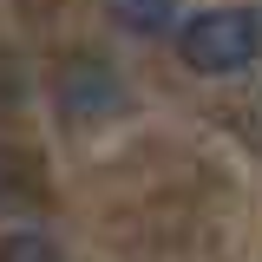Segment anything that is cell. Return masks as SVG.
<instances>
[{
    "label": "cell",
    "mask_w": 262,
    "mask_h": 262,
    "mask_svg": "<svg viewBox=\"0 0 262 262\" xmlns=\"http://www.w3.org/2000/svg\"><path fill=\"white\" fill-rule=\"evenodd\" d=\"M177 53L203 79H236L262 59V13L256 7H203L177 27Z\"/></svg>",
    "instance_id": "1"
},
{
    "label": "cell",
    "mask_w": 262,
    "mask_h": 262,
    "mask_svg": "<svg viewBox=\"0 0 262 262\" xmlns=\"http://www.w3.org/2000/svg\"><path fill=\"white\" fill-rule=\"evenodd\" d=\"M184 0H105V13L131 33V39H164V33L184 27V13H177Z\"/></svg>",
    "instance_id": "3"
},
{
    "label": "cell",
    "mask_w": 262,
    "mask_h": 262,
    "mask_svg": "<svg viewBox=\"0 0 262 262\" xmlns=\"http://www.w3.org/2000/svg\"><path fill=\"white\" fill-rule=\"evenodd\" d=\"M53 98H59L66 125H112L131 112V85L98 59V53H72L53 79Z\"/></svg>",
    "instance_id": "2"
},
{
    "label": "cell",
    "mask_w": 262,
    "mask_h": 262,
    "mask_svg": "<svg viewBox=\"0 0 262 262\" xmlns=\"http://www.w3.org/2000/svg\"><path fill=\"white\" fill-rule=\"evenodd\" d=\"M0 262H66V256H59V243L39 236V229H7L0 236Z\"/></svg>",
    "instance_id": "4"
}]
</instances>
